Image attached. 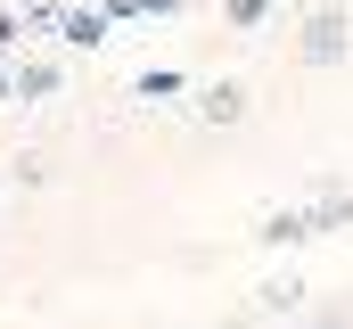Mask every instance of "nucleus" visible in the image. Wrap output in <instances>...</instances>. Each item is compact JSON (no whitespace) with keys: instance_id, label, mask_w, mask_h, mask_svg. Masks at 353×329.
Listing matches in <instances>:
<instances>
[{"instance_id":"obj_10","label":"nucleus","mask_w":353,"mask_h":329,"mask_svg":"<svg viewBox=\"0 0 353 329\" xmlns=\"http://www.w3.org/2000/svg\"><path fill=\"white\" fill-rule=\"evenodd\" d=\"M132 91H140V99H173V91H181V75H165V66H157V75H140Z\"/></svg>"},{"instance_id":"obj_9","label":"nucleus","mask_w":353,"mask_h":329,"mask_svg":"<svg viewBox=\"0 0 353 329\" xmlns=\"http://www.w3.org/2000/svg\"><path fill=\"white\" fill-rule=\"evenodd\" d=\"M17 164V189H41V181H50V157H8Z\"/></svg>"},{"instance_id":"obj_1","label":"nucleus","mask_w":353,"mask_h":329,"mask_svg":"<svg viewBox=\"0 0 353 329\" xmlns=\"http://www.w3.org/2000/svg\"><path fill=\"white\" fill-rule=\"evenodd\" d=\"M296 58H304V66H345V58H353V17H345V0H321V8L304 17Z\"/></svg>"},{"instance_id":"obj_6","label":"nucleus","mask_w":353,"mask_h":329,"mask_svg":"<svg viewBox=\"0 0 353 329\" xmlns=\"http://www.w3.org/2000/svg\"><path fill=\"white\" fill-rule=\"evenodd\" d=\"M58 82H66V66H58V58H17V99H25V107L58 99Z\"/></svg>"},{"instance_id":"obj_5","label":"nucleus","mask_w":353,"mask_h":329,"mask_svg":"<svg viewBox=\"0 0 353 329\" xmlns=\"http://www.w3.org/2000/svg\"><path fill=\"white\" fill-rule=\"evenodd\" d=\"M197 115H205V124H247V82L239 75L205 82V91H197Z\"/></svg>"},{"instance_id":"obj_12","label":"nucleus","mask_w":353,"mask_h":329,"mask_svg":"<svg viewBox=\"0 0 353 329\" xmlns=\"http://www.w3.org/2000/svg\"><path fill=\"white\" fill-rule=\"evenodd\" d=\"M0 107H17V66L0 58Z\"/></svg>"},{"instance_id":"obj_3","label":"nucleus","mask_w":353,"mask_h":329,"mask_svg":"<svg viewBox=\"0 0 353 329\" xmlns=\"http://www.w3.org/2000/svg\"><path fill=\"white\" fill-rule=\"evenodd\" d=\"M304 297H312V288H304L296 272H271L263 288H255V321H296V313H304Z\"/></svg>"},{"instance_id":"obj_7","label":"nucleus","mask_w":353,"mask_h":329,"mask_svg":"<svg viewBox=\"0 0 353 329\" xmlns=\"http://www.w3.org/2000/svg\"><path fill=\"white\" fill-rule=\"evenodd\" d=\"M107 25H115L107 8H66V17H58V41H66V50H99Z\"/></svg>"},{"instance_id":"obj_4","label":"nucleus","mask_w":353,"mask_h":329,"mask_svg":"<svg viewBox=\"0 0 353 329\" xmlns=\"http://www.w3.org/2000/svg\"><path fill=\"white\" fill-rule=\"evenodd\" d=\"M304 239H321L312 231V206H271L263 223H255V247H304Z\"/></svg>"},{"instance_id":"obj_8","label":"nucleus","mask_w":353,"mask_h":329,"mask_svg":"<svg viewBox=\"0 0 353 329\" xmlns=\"http://www.w3.org/2000/svg\"><path fill=\"white\" fill-rule=\"evenodd\" d=\"M271 8H279V0H222V17H230L239 33H255V25H271Z\"/></svg>"},{"instance_id":"obj_13","label":"nucleus","mask_w":353,"mask_h":329,"mask_svg":"<svg viewBox=\"0 0 353 329\" xmlns=\"http://www.w3.org/2000/svg\"><path fill=\"white\" fill-rule=\"evenodd\" d=\"M214 329H255V313H239V321H214Z\"/></svg>"},{"instance_id":"obj_2","label":"nucleus","mask_w":353,"mask_h":329,"mask_svg":"<svg viewBox=\"0 0 353 329\" xmlns=\"http://www.w3.org/2000/svg\"><path fill=\"white\" fill-rule=\"evenodd\" d=\"M304 206H312V231H345V223H353V181H345V173H321Z\"/></svg>"},{"instance_id":"obj_14","label":"nucleus","mask_w":353,"mask_h":329,"mask_svg":"<svg viewBox=\"0 0 353 329\" xmlns=\"http://www.w3.org/2000/svg\"><path fill=\"white\" fill-rule=\"evenodd\" d=\"M288 329H321V321H288Z\"/></svg>"},{"instance_id":"obj_11","label":"nucleus","mask_w":353,"mask_h":329,"mask_svg":"<svg viewBox=\"0 0 353 329\" xmlns=\"http://www.w3.org/2000/svg\"><path fill=\"white\" fill-rule=\"evenodd\" d=\"M17 41H25V17H17V8H8V0H0V58H8V50H17Z\"/></svg>"}]
</instances>
